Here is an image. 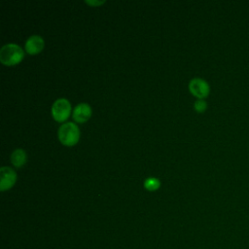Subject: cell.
I'll return each mask as SVG.
<instances>
[{"label":"cell","mask_w":249,"mask_h":249,"mask_svg":"<svg viewBox=\"0 0 249 249\" xmlns=\"http://www.w3.org/2000/svg\"><path fill=\"white\" fill-rule=\"evenodd\" d=\"M194 108L197 113H203L207 108V103L203 99H197L194 104Z\"/></svg>","instance_id":"obj_10"},{"label":"cell","mask_w":249,"mask_h":249,"mask_svg":"<svg viewBox=\"0 0 249 249\" xmlns=\"http://www.w3.org/2000/svg\"><path fill=\"white\" fill-rule=\"evenodd\" d=\"M85 3L86 4H88V5H89V6H93V7H98V6H101V5H103L104 3H105V0H103V1H97V0H87V1H85Z\"/></svg>","instance_id":"obj_11"},{"label":"cell","mask_w":249,"mask_h":249,"mask_svg":"<svg viewBox=\"0 0 249 249\" xmlns=\"http://www.w3.org/2000/svg\"><path fill=\"white\" fill-rule=\"evenodd\" d=\"M45 42L44 39L39 35L30 36L25 42V51L29 54H37L44 49Z\"/></svg>","instance_id":"obj_7"},{"label":"cell","mask_w":249,"mask_h":249,"mask_svg":"<svg viewBox=\"0 0 249 249\" xmlns=\"http://www.w3.org/2000/svg\"><path fill=\"white\" fill-rule=\"evenodd\" d=\"M91 108L88 103H80L74 108L72 117L76 123L83 124L91 117Z\"/></svg>","instance_id":"obj_6"},{"label":"cell","mask_w":249,"mask_h":249,"mask_svg":"<svg viewBox=\"0 0 249 249\" xmlns=\"http://www.w3.org/2000/svg\"><path fill=\"white\" fill-rule=\"evenodd\" d=\"M189 90L197 99H203L209 95L210 86L201 78H194L189 83Z\"/></svg>","instance_id":"obj_4"},{"label":"cell","mask_w":249,"mask_h":249,"mask_svg":"<svg viewBox=\"0 0 249 249\" xmlns=\"http://www.w3.org/2000/svg\"><path fill=\"white\" fill-rule=\"evenodd\" d=\"M160 187V181L155 177H148L144 181V188L150 192L157 191Z\"/></svg>","instance_id":"obj_9"},{"label":"cell","mask_w":249,"mask_h":249,"mask_svg":"<svg viewBox=\"0 0 249 249\" xmlns=\"http://www.w3.org/2000/svg\"><path fill=\"white\" fill-rule=\"evenodd\" d=\"M58 140L64 146H74L80 139V129L74 123H65L61 124L57 131Z\"/></svg>","instance_id":"obj_2"},{"label":"cell","mask_w":249,"mask_h":249,"mask_svg":"<svg viewBox=\"0 0 249 249\" xmlns=\"http://www.w3.org/2000/svg\"><path fill=\"white\" fill-rule=\"evenodd\" d=\"M24 53L21 47L17 44L9 43L4 45L0 50V62L6 66H13L21 62Z\"/></svg>","instance_id":"obj_1"},{"label":"cell","mask_w":249,"mask_h":249,"mask_svg":"<svg viewBox=\"0 0 249 249\" xmlns=\"http://www.w3.org/2000/svg\"><path fill=\"white\" fill-rule=\"evenodd\" d=\"M26 160H27L26 153L24 150L20 148L16 149L11 155V161L13 165L16 167H21L22 165H24L26 162Z\"/></svg>","instance_id":"obj_8"},{"label":"cell","mask_w":249,"mask_h":249,"mask_svg":"<svg viewBox=\"0 0 249 249\" xmlns=\"http://www.w3.org/2000/svg\"><path fill=\"white\" fill-rule=\"evenodd\" d=\"M71 113V104L66 98L56 99L52 106V115L54 121L62 123L66 121Z\"/></svg>","instance_id":"obj_3"},{"label":"cell","mask_w":249,"mask_h":249,"mask_svg":"<svg viewBox=\"0 0 249 249\" xmlns=\"http://www.w3.org/2000/svg\"><path fill=\"white\" fill-rule=\"evenodd\" d=\"M17 181L16 171L9 166L0 168V191L4 192L11 189Z\"/></svg>","instance_id":"obj_5"}]
</instances>
